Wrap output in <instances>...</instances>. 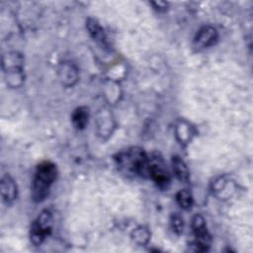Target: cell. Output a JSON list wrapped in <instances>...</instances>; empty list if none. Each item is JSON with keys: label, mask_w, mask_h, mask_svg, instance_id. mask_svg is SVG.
<instances>
[{"label": "cell", "mask_w": 253, "mask_h": 253, "mask_svg": "<svg viewBox=\"0 0 253 253\" xmlns=\"http://www.w3.org/2000/svg\"><path fill=\"white\" fill-rule=\"evenodd\" d=\"M117 164L120 170L127 176L148 177L149 157L139 147H130L118 154Z\"/></svg>", "instance_id": "obj_1"}, {"label": "cell", "mask_w": 253, "mask_h": 253, "mask_svg": "<svg viewBox=\"0 0 253 253\" xmlns=\"http://www.w3.org/2000/svg\"><path fill=\"white\" fill-rule=\"evenodd\" d=\"M56 174L57 170L52 162L43 161L38 165L32 185V196L36 202H42L46 198Z\"/></svg>", "instance_id": "obj_2"}, {"label": "cell", "mask_w": 253, "mask_h": 253, "mask_svg": "<svg viewBox=\"0 0 253 253\" xmlns=\"http://www.w3.org/2000/svg\"><path fill=\"white\" fill-rule=\"evenodd\" d=\"M52 215L49 211H42L31 225L30 237L35 245H41L51 231Z\"/></svg>", "instance_id": "obj_3"}, {"label": "cell", "mask_w": 253, "mask_h": 253, "mask_svg": "<svg viewBox=\"0 0 253 253\" xmlns=\"http://www.w3.org/2000/svg\"><path fill=\"white\" fill-rule=\"evenodd\" d=\"M192 227L197 238L195 245L198 251H206L211 244V238L206 225V221L201 214H197L192 219Z\"/></svg>", "instance_id": "obj_4"}, {"label": "cell", "mask_w": 253, "mask_h": 253, "mask_svg": "<svg viewBox=\"0 0 253 253\" xmlns=\"http://www.w3.org/2000/svg\"><path fill=\"white\" fill-rule=\"evenodd\" d=\"M148 178H151L160 188L167 187L170 180L169 173L161 158L157 156L149 157Z\"/></svg>", "instance_id": "obj_5"}, {"label": "cell", "mask_w": 253, "mask_h": 253, "mask_svg": "<svg viewBox=\"0 0 253 253\" xmlns=\"http://www.w3.org/2000/svg\"><path fill=\"white\" fill-rule=\"evenodd\" d=\"M216 40H217V32L215 28L211 26H204L197 33L194 39L193 46L197 51H200L202 49H205L212 45L216 42Z\"/></svg>", "instance_id": "obj_6"}, {"label": "cell", "mask_w": 253, "mask_h": 253, "mask_svg": "<svg viewBox=\"0 0 253 253\" xmlns=\"http://www.w3.org/2000/svg\"><path fill=\"white\" fill-rule=\"evenodd\" d=\"M1 196L7 205L12 204L17 197V185L9 175L4 176L1 180Z\"/></svg>", "instance_id": "obj_7"}, {"label": "cell", "mask_w": 253, "mask_h": 253, "mask_svg": "<svg viewBox=\"0 0 253 253\" xmlns=\"http://www.w3.org/2000/svg\"><path fill=\"white\" fill-rule=\"evenodd\" d=\"M86 24H87L86 27L89 31V34L94 39V41L101 43L102 45H106L107 38H106L105 32H104L103 28L100 26V24L94 19H88Z\"/></svg>", "instance_id": "obj_8"}, {"label": "cell", "mask_w": 253, "mask_h": 253, "mask_svg": "<svg viewBox=\"0 0 253 253\" xmlns=\"http://www.w3.org/2000/svg\"><path fill=\"white\" fill-rule=\"evenodd\" d=\"M172 167L173 171L177 177L178 180L181 182H188L189 180V170L186 165V163L179 157V156H174L172 158Z\"/></svg>", "instance_id": "obj_9"}, {"label": "cell", "mask_w": 253, "mask_h": 253, "mask_svg": "<svg viewBox=\"0 0 253 253\" xmlns=\"http://www.w3.org/2000/svg\"><path fill=\"white\" fill-rule=\"evenodd\" d=\"M89 111L86 107L77 108L72 114V123L77 129H82L88 123Z\"/></svg>", "instance_id": "obj_10"}, {"label": "cell", "mask_w": 253, "mask_h": 253, "mask_svg": "<svg viewBox=\"0 0 253 253\" xmlns=\"http://www.w3.org/2000/svg\"><path fill=\"white\" fill-rule=\"evenodd\" d=\"M176 200L178 205L184 210L190 209L193 205V197L188 190L179 191L176 195Z\"/></svg>", "instance_id": "obj_11"}, {"label": "cell", "mask_w": 253, "mask_h": 253, "mask_svg": "<svg viewBox=\"0 0 253 253\" xmlns=\"http://www.w3.org/2000/svg\"><path fill=\"white\" fill-rule=\"evenodd\" d=\"M132 238L133 240L140 244V245H143L145 244L148 239H149V232L146 228L144 227H139V228H136L133 232H132Z\"/></svg>", "instance_id": "obj_12"}, {"label": "cell", "mask_w": 253, "mask_h": 253, "mask_svg": "<svg viewBox=\"0 0 253 253\" xmlns=\"http://www.w3.org/2000/svg\"><path fill=\"white\" fill-rule=\"evenodd\" d=\"M60 74L64 83L72 84V80H76V71L72 69L71 65H63Z\"/></svg>", "instance_id": "obj_13"}, {"label": "cell", "mask_w": 253, "mask_h": 253, "mask_svg": "<svg viewBox=\"0 0 253 253\" xmlns=\"http://www.w3.org/2000/svg\"><path fill=\"white\" fill-rule=\"evenodd\" d=\"M170 223H171V227L175 233L180 234L183 231V226H184L183 218L179 214H177V213L172 214L171 218H170Z\"/></svg>", "instance_id": "obj_14"}, {"label": "cell", "mask_w": 253, "mask_h": 253, "mask_svg": "<svg viewBox=\"0 0 253 253\" xmlns=\"http://www.w3.org/2000/svg\"><path fill=\"white\" fill-rule=\"evenodd\" d=\"M154 8L158 11H165L166 7H167V3L166 2H162V1H156V2H152L151 3Z\"/></svg>", "instance_id": "obj_15"}]
</instances>
